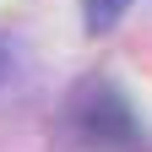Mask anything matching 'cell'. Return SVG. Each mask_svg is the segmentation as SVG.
Returning <instances> with one entry per match:
<instances>
[{
  "label": "cell",
  "instance_id": "cell-1",
  "mask_svg": "<svg viewBox=\"0 0 152 152\" xmlns=\"http://www.w3.org/2000/svg\"><path fill=\"white\" fill-rule=\"evenodd\" d=\"M82 125H87V136H98V141H130V109L114 98L109 87H98V103H92L87 114H82Z\"/></svg>",
  "mask_w": 152,
  "mask_h": 152
},
{
  "label": "cell",
  "instance_id": "cell-2",
  "mask_svg": "<svg viewBox=\"0 0 152 152\" xmlns=\"http://www.w3.org/2000/svg\"><path fill=\"white\" fill-rule=\"evenodd\" d=\"M125 11H130V0H82V22H87V33H114Z\"/></svg>",
  "mask_w": 152,
  "mask_h": 152
}]
</instances>
